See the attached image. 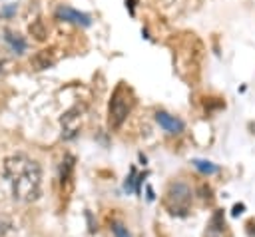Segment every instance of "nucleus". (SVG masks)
Instances as JSON below:
<instances>
[{"label":"nucleus","mask_w":255,"mask_h":237,"mask_svg":"<svg viewBox=\"0 0 255 237\" xmlns=\"http://www.w3.org/2000/svg\"><path fill=\"white\" fill-rule=\"evenodd\" d=\"M4 179L16 201L32 203L42 197V165L26 153H12L2 165Z\"/></svg>","instance_id":"obj_1"},{"label":"nucleus","mask_w":255,"mask_h":237,"mask_svg":"<svg viewBox=\"0 0 255 237\" xmlns=\"http://www.w3.org/2000/svg\"><path fill=\"white\" fill-rule=\"evenodd\" d=\"M133 104H135V96H133V90L120 82L112 96H110V102H108V125L110 129H120L122 123L126 121V118L129 116V112L133 110Z\"/></svg>","instance_id":"obj_2"},{"label":"nucleus","mask_w":255,"mask_h":237,"mask_svg":"<svg viewBox=\"0 0 255 237\" xmlns=\"http://www.w3.org/2000/svg\"><path fill=\"white\" fill-rule=\"evenodd\" d=\"M191 201L193 193L185 181H171L163 193V207L175 217H185L191 209Z\"/></svg>","instance_id":"obj_3"},{"label":"nucleus","mask_w":255,"mask_h":237,"mask_svg":"<svg viewBox=\"0 0 255 237\" xmlns=\"http://www.w3.org/2000/svg\"><path fill=\"white\" fill-rule=\"evenodd\" d=\"M54 16H56V20L68 22V24H74V26H82V28L92 26V16L82 12V10H76L70 4H58L56 10H54Z\"/></svg>","instance_id":"obj_4"},{"label":"nucleus","mask_w":255,"mask_h":237,"mask_svg":"<svg viewBox=\"0 0 255 237\" xmlns=\"http://www.w3.org/2000/svg\"><path fill=\"white\" fill-rule=\"evenodd\" d=\"M84 114V106L76 104L74 108H70L68 112L62 114L60 123H62V137L64 139H74L80 133V119Z\"/></svg>","instance_id":"obj_5"},{"label":"nucleus","mask_w":255,"mask_h":237,"mask_svg":"<svg viewBox=\"0 0 255 237\" xmlns=\"http://www.w3.org/2000/svg\"><path fill=\"white\" fill-rule=\"evenodd\" d=\"M155 121H157V125H159L163 131H167V133H171V135L181 133V131L185 129L183 119H179L177 116H171V114H167V112H163V110H157V112H155Z\"/></svg>","instance_id":"obj_6"},{"label":"nucleus","mask_w":255,"mask_h":237,"mask_svg":"<svg viewBox=\"0 0 255 237\" xmlns=\"http://www.w3.org/2000/svg\"><path fill=\"white\" fill-rule=\"evenodd\" d=\"M223 233H225V215H223V209H217L207 223L205 237H223Z\"/></svg>","instance_id":"obj_7"},{"label":"nucleus","mask_w":255,"mask_h":237,"mask_svg":"<svg viewBox=\"0 0 255 237\" xmlns=\"http://www.w3.org/2000/svg\"><path fill=\"white\" fill-rule=\"evenodd\" d=\"M4 40H6V44L10 46V50L14 52V54H24L26 52V40H24V36H20L18 32H12V30H4Z\"/></svg>","instance_id":"obj_8"},{"label":"nucleus","mask_w":255,"mask_h":237,"mask_svg":"<svg viewBox=\"0 0 255 237\" xmlns=\"http://www.w3.org/2000/svg\"><path fill=\"white\" fill-rule=\"evenodd\" d=\"M30 64L36 68V70H46V68H52L56 64V58L50 50H40L36 52L32 58H30Z\"/></svg>","instance_id":"obj_9"},{"label":"nucleus","mask_w":255,"mask_h":237,"mask_svg":"<svg viewBox=\"0 0 255 237\" xmlns=\"http://www.w3.org/2000/svg\"><path fill=\"white\" fill-rule=\"evenodd\" d=\"M74 163H76V157L72 153H66L60 161V183L62 187L66 183H70V177H72V171H74Z\"/></svg>","instance_id":"obj_10"},{"label":"nucleus","mask_w":255,"mask_h":237,"mask_svg":"<svg viewBox=\"0 0 255 237\" xmlns=\"http://www.w3.org/2000/svg\"><path fill=\"white\" fill-rule=\"evenodd\" d=\"M191 163H193V167H195L197 171H201L203 175H213V173L219 171V165H215L213 161H207V159H193Z\"/></svg>","instance_id":"obj_11"},{"label":"nucleus","mask_w":255,"mask_h":237,"mask_svg":"<svg viewBox=\"0 0 255 237\" xmlns=\"http://www.w3.org/2000/svg\"><path fill=\"white\" fill-rule=\"evenodd\" d=\"M28 30H30V34L36 38V40H46V36H48V32H46V28H44V24H42V20H34L30 26H28Z\"/></svg>","instance_id":"obj_12"},{"label":"nucleus","mask_w":255,"mask_h":237,"mask_svg":"<svg viewBox=\"0 0 255 237\" xmlns=\"http://www.w3.org/2000/svg\"><path fill=\"white\" fill-rule=\"evenodd\" d=\"M112 233H114V237H131L128 227L122 221H112Z\"/></svg>","instance_id":"obj_13"},{"label":"nucleus","mask_w":255,"mask_h":237,"mask_svg":"<svg viewBox=\"0 0 255 237\" xmlns=\"http://www.w3.org/2000/svg\"><path fill=\"white\" fill-rule=\"evenodd\" d=\"M16 10H18L16 4H6V6L0 10V18H12V16L16 14Z\"/></svg>","instance_id":"obj_14"},{"label":"nucleus","mask_w":255,"mask_h":237,"mask_svg":"<svg viewBox=\"0 0 255 237\" xmlns=\"http://www.w3.org/2000/svg\"><path fill=\"white\" fill-rule=\"evenodd\" d=\"M243 209H245V205H243V203H235V205H233V211H231V213H233V215L237 217V215H241V213H243Z\"/></svg>","instance_id":"obj_15"},{"label":"nucleus","mask_w":255,"mask_h":237,"mask_svg":"<svg viewBox=\"0 0 255 237\" xmlns=\"http://www.w3.org/2000/svg\"><path fill=\"white\" fill-rule=\"evenodd\" d=\"M126 6L129 8V14L133 16V6H135V0H126Z\"/></svg>","instance_id":"obj_16"},{"label":"nucleus","mask_w":255,"mask_h":237,"mask_svg":"<svg viewBox=\"0 0 255 237\" xmlns=\"http://www.w3.org/2000/svg\"><path fill=\"white\" fill-rule=\"evenodd\" d=\"M0 70H2V62H0Z\"/></svg>","instance_id":"obj_17"}]
</instances>
